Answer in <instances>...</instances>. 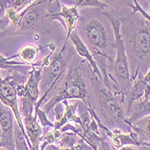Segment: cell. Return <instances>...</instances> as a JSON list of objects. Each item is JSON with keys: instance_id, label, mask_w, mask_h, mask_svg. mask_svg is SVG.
Listing matches in <instances>:
<instances>
[{"instance_id": "cell-1", "label": "cell", "mask_w": 150, "mask_h": 150, "mask_svg": "<svg viewBox=\"0 0 150 150\" xmlns=\"http://www.w3.org/2000/svg\"><path fill=\"white\" fill-rule=\"evenodd\" d=\"M121 34L129 62L132 80L150 67V22L139 13L123 17Z\"/></svg>"}, {"instance_id": "cell-2", "label": "cell", "mask_w": 150, "mask_h": 150, "mask_svg": "<svg viewBox=\"0 0 150 150\" xmlns=\"http://www.w3.org/2000/svg\"><path fill=\"white\" fill-rule=\"evenodd\" d=\"M80 56L72 58L69 67L56 87L49 94V100L45 102L41 109L47 114L52 110L54 105L63 100H81L89 107H93L90 95V73L85 67L86 60H80ZM94 108V107H93Z\"/></svg>"}, {"instance_id": "cell-3", "label": "cell", "mask_w": 150, "mask_h": 150, "mask_svg": "<svg viewBox=\"0 0 150 150\" xmlns=\"http://www.w3.org/2000/svg\"><path fill=\"white\" fill-rule=\"evenodd\" d=\"M100 16L101 9L98 16L92 15L87 17L80 16L77 26H80V38L83 39L97 61L103 76L104 85L111 90L108 69L113 62V59L110 56L108 50L114 46V40H111V33Z\"/></svg>"}, {"instance_id": "cell-4", "label": "cell", "mask_w": 150, "mask_h": 150, "mask_svg": "<svg viewBox=\"0 0 150 150\" xmlns=\"http://www.w3.org/2000/svg\"><path fill=\"white\" fill-rule=\"evenodd\" d=\"M101 13L110 23L114 35L116 55L108 69V78L111 81V91L118 95L125 103V96L131 87L133 80L130 74L126 48L121 34V24L124 16L121 12L115 9H111V11L101 10Z\"/></svg>"}, {"instance_id": "cell-5", "label": "cell", "mask_w": 150, "mask_h": 150, "mask_svg": "<svg viewBox=\"0 0 150 150\" xmlns=\"http://www.w3.org/2000/svg\"><path fill=\"white\" fill-rule=\"evenodd\" d=\"M90 79L92 105L97 106L101 121L110 129L118 128L130 131L131 125L128 121L123 100L108 89L92 69Z\"/></svg>"}, {"instance_id": "cell-6", "label": "cell", "mask_w": 150, "mask_h": 150, "mask_svg": "<svg viewBox=\"0 0 150 150\" xmlns=\"http://www.w3.org/2000/svg\"><path fill=\"white\" fill-rule=\"evenodd\" d=\"M74 55V47L73 45L72 47L69 44L66 50H61L47 65L44 66L42 78L40 82V98L34 106V110L41 108V106L45 103L49 94L60 83Z\"/></svg>"}, {"instance_id": "cell-7", "label": "cell", "mask_w": 150, "mask_h": 150, "mask_svg": "<svg viewBox=\"0 0 150 150\" xmlns=\"http://www.w3.org/2000/svg\"><path fill=\"white\" fill-rule=\"evenodd\" d=\"M46 1L47 0H40L34 2L20 11L22 18L15 34L31 32L43 36L49 34L52 20L48 16Z\"/></svg>"}, {"instance_id": "cell-8", "label": "cell", "mask_w": 150, "mask_h": 150, "mask_svg": "<svg viewBox=\"0 0 150 150\" xmlns=\"http://www.w3.org/2000/svg\"><path fill=\"white\" fill-rule=\"evenodd\" d=\"M97 122L100 129L103 130L107 135V137L110 139V142L114 149H122L123 147L128 146H133L138 148L144 149L138 139L137 134L132 129L130 131H128V133H123L118 128H108L101 120H99Z\"/></svg>"}, {"instance_id": "cell-9", "label": "cell", "mask_w": 150, "mask_h": 150, "mask_svg": "<svg viewBox=\"0 0 150 150\" xmlns=\"http://www.w3.org/2000/svg\"><path fill=\"white\" fill-rule=\"evenodd\" d=\"M14 112L12 109L0 101V129L2 130V137L0 139L1 149H16L14 139Z\"/></svg>"}, {"instance_id": "cell-10", "label": "cell", "mask_w": 150, "mask_h": 150, "mask_svg": "<svg viewBox=\"0 0 150 150\" xmlns=\"http://www.w3.org/2000/svg\"><path fill=\"white\" fill-rule=\"evenodd\" d=\"M79 17H80V13H79L78 7L67 6L62 5L61 10L55 18V21H59L64 27V29L66 30L65 40L62 47V50H66L68 45H69V42H69L70 35L76 29Z\"/></svg>"}, {"instance_id": "cell-11", "label": "cell", "mask_w": 150, "mask_h": 150, "mask_svg": "<svg viewBox=\"0 0 150 150\" xmlns=\"http://www.w3.org/2000/svg\"><path fill=\"white\" fill-rule=\"evenodd\" d=\"M69 40L72 42L76 53L78 54V55L80 58H83L88 62V64L91 67L93 73L103 82V76H102V74H101V72H100V70L99 69V67H98L97 61H96V59H95V58L93 56V54L91 53V51L89 50L87 45L84 43L83 39L80 38L79 33L75 32V30H74L72 33V34L70 35Z\"/></svg>"}, {"instance_id": "cell-12", "label": "cell", "mask_w": 150, "mask_h": 150, "mask_svg": "<svg viewBox=\"0 0 150 150\" xmlns=\"http://www.w3.org/2000/svg\"><path fill=\"white\" fill-rule=\"evenodd\" d=\"M22 120H23L25 134L31 142L33 149L34 150L39 149L40 143L42 141L43 129L37 117L34 115V112H33L25 116H23Z\"/></svg>"}, {"instance_id": "cell-13", "label": "cell", "mask_w": 150, "mask_h": 150, "mask_svg": "<svg viewBox=\"0 0 150 150\" xmlns=\"http://www.w3.org/2000/svg\"><path fill=\"white\" fill-rule=\"evenodd\" d=\"M64 105L63 115L59 121L53 122L54 129H60L66 123H75L80 124V116L79 114V99L75 101V103H69L68 100L62 102Z\"/></svg>"}, {"instance_id": "cell-14", "label": "cell", "mask_w": 150, "mask_h": 150, "mask_svg": "<svg viewBox=\"0 0 150 150\" xmlns=\"http://www.w3.org/2000/svg\"><path fill=\"white\" fill-rule=\"evenodd\" d=\"M131 129L137 134L144 149L150 146V114L132 122Z\"/></svg>"}, {"instance_id": "cell-15", "label": "cell", "mask_w": 150, "mask_h": 150, "mask_svg": "<svg viewBox=\"0 0 150 150\" xmlns=\"http://www.w3.org/2000/svg\"><path fill=\"white\" fill-rule=\"evenodd\" d=\"M44 47H39L34 44H26L21 47L19 51L17 52V56L20 59V61L24 62L28 66H35V62L38 59V55L41 50H43Z\"/></svg>"}, {"instance_id": "cell-16", "label": "cell", "mask_w": 150, "mask_h": 150, "mask_svg": "<svg viewBox=\"0 0 150 150\" xmlns=\"http://www.w3.org/2000/svg\"><path fill=\"white\" fill-rule=\"evenodd\" d=\"M150 114V99H142L133 103L131 111L128 115V121L131 125L132 122Z\"/></svg>"}, {"instance_id": "cell-17", "label": "cell", "mask_w": 150, "mask_h": 150, "mask_svg": "<svg viewBox=\"0 0 150 150\" xmlns=\"http://www.w3.org/2000/svg\"><path fill=\"white\" fill-rule=\"evenodd\" d=\"M15 58H17V54L11 57H4L3 55L0 54V69H5L6 71L12 72V71H24V72H29L31 69V66H28L24 64V62H17L14 61L13 59Z\"/></svg>"}, {"instance_id": "cell-18", "label": "cell", "mask_w": 150, "mask_h": 150, "mask_svg": "<svg viewBox=\"0 0 150 150\" xmlns=\"http://www.w3.org/2000/svg\"><path fill=\"white\" fill-rule=\"evenodd\" d=\"M61 4L67 6H76L78 8H86V7H94L105 10L108 8V6L102 3L100 0H59Z\"/></svg>"}, {"instance_id": "cell-19", "label": "cell", "mask_w": 150, "mask_h": 150, "mask_svg": "<svg viewBox=\"0 0 150 150\" xmlns=\"http://www.w3.org/2000/svg\"><path fill=\"white\" fill-rule=\"evenodd\" d=\"M80 139V137H79L76 133L71 130H67L62 132L61 139L56 145L60 149H74Z\"/></svg>"}, {"instance_id": "cell-20", "label": "cell", "mask_w": 150, "mask_h": 150, "mask_svg": "<svg viewBox=\"0 0 150 150\" xmlns=\"http://www.w3.org/2000/svg\"><path fill=\"white\" fill-rule=\"evenodd\" d=\"M62 136V131L61 129H48L45 137L44 139H42V143L39 146V149L43 150L45 148L46 146L50 145V144H57L58 141L61 139Z\"/></svg>"}, {"instance_id": "cell-21", "label": "cell", "mask_w": 150, "mask_h": 150, "mask_svg": "<svg viewBox=\"0 0 150 150\" xmlns=\"http://www.w3.org/2000/svg\"><path fill=\"white\" fill-rule=\"evenodd\" d=\"M14 139H15L16 149L18 150H28V140H27L25 135L19 128L17 123V126L14 128Z\"/></svg>"}, {"instance_id": "cell-22", "label": "cell", "mask_w": 150, "mask_h": 150, "mask_svg": "<svg viewBox=\"0 0 150 150\" xmlns=\"http://www.w3.org/2000/svg\"><path fill=\"white\" fill-rule=\"evenodd\" d=\"M34 115L37 117L39 122L42 128H44L46 129H50L53 127V122H52L48 118H47V113L44 112L42 109H35L34 110Z\"/></svg>"}, {"instance_id": "cell-23", "label": "cell", "mask_w": 150, "mask_h": 150, "mask_svg": "<svg viewBox=\"0 0 150 150\" xmlns=\"http://www.w3.org/2000/svg\"><path fill=\"white\" fill-rule=\"evenodd\" d=\"M100 1L108 6H113V9L118 10L121 7H128L131 8L134 6L133 0H100Z\"/></svg>"}, {"instance_id": "cell-24", "label": "cell", "mask_w": 150, "mask_h": 150, "mask_svg": "<svg viewBox=\"0 0 150 150\" xmlns=\"http://www.w3.org/2000/svg\"><path fill=\"white\" fill-rule=\"evenodd\" d=\"M34 2H35V0H9L8 7L15 9L17 12H20L31 4H33Z\"/></svg>"}, {"instance_id": "cell-25", "label": "cell", "mask_w": 150, "mask_h": 150, "mask_svg": "<svg viewBox=\"0 0 150 150\" xmlns=\"http://www.w3.org/2000/svg\"><path fill=\"white\" fill-rule=\"evenodd\" d=\"M133 2H134V6L131 7L132 13H139L144 18H146L147 21L150 22V16H149V13H147V12L142 7V6L139 3L138 0H133Z\"/></svg>"}, {"instance_id": "cell-26", "label": "cell", "mask_w": 150, "mask_h": 150, "mask_svg": "<svg viewBox=\"0 0 150 150\" xmlns=\"http://www.w3.org/2000/svg\"><path fill=\"white\" fill-rule=\"evenodd\" d=\"M144 82L146 85V93L144 99H147L150 94V67L148 69V71L144 75Z\"/></svg>"}, {"instance_id": "cell-27", "label": "cell", "mask_w": 150, "mask_h": 150, "mask_svg": "<svg viewBox=\"0 0 150 150\" xmlns=\"http://www.w3.org/2000/svg\"><path fill=\"white\" fill-rule=\"evenodd\" d=\"M10 35L9 33V30H3V29H0V40L3 39L4 37Z\"/></svg>"}, {"instance_id": "cell-28", "label": "cell", "mask_w": 150, "mask_h": 150, "mask_svg": "<svg viewBox=\"0 0 150 150\" xmlns=\"http://www.w3.org/2000/svg\"><path fill=\"white\" fill-rule=\"evenodd\" d=\"M147 4H148V8H149V16H150V0H147Z\"/></svg>"}, {"instance_id": "cell-29", "label": "cell", "mask_w": 150, "mask_h": 150, "mask_svg": "<svg viewBox=\"0 0 150 150\" xmlns=\"http://www.w3.org/2000/svg\"><path fill=\"white\" fill-rule=\"evenodd\" d=\"M1 137H2V130H1V129H0V139H1ZM1 149V148H0Z\"/></svg>"}, {"instance_id": "cell-30", "label": "cell", "mask_w": 150, "mask_h": 150, "mask_svg": "<svg viewBox=\"0 0 150 150\" xmlns=\"http://www.w3.org/2000/svg\"><path fill=\"white\" fill-rule=\"evenodd\" d=\"M147 99H150V94H149V96H148V98Z\"/></svg>"}]
</instances>
